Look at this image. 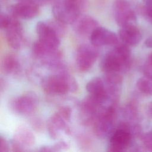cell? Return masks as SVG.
Listing matches in <instances>:
<instances>
[{
    "label": "cell",
    "instance_id": "19",
    "mask_svg": "<svg viewBox=\"0 0 152 152\" xmlns=\"http://www.w3.org/2000/svg\"><path fill=\"white\" fill-rule=\"evenodd\" d=\"M64 118H65L67 121H69L71 116V109L68 106H61L57 111Z\"/></svg>",
    "mask_w": 152,
    "mask_h": 152
},
{
    "label": "cell",
    "instance_id": "23",
    "mask_svg": "<svg viewBox=\"0 0 152 152\" xmlns=\"http://www.w3.org/2000/svg\"><path fill=\"white\" fill-rule=\"evenodd\" d=\"M8 151V143L5 139L2 136L0 137V152H7Z\"/></svg>",
    "mask_w": 152,
    "mask_h": 152
},
{
    "label": "cell",
    "instance_id": "15",
    "mask_svg": "<svg viewBox=\"0 0 152 152\" xmlns=\"http://www.w3.org/2000/svg\"><path fill=\"white\" fill-rule=\"evenodd\" d=\"M119 37L122 42L128 46L137 45L141 38L139 29L134 24H129L121 27Z\"/></svg>",
    "mask_w": 152,
    "mask_h": 152
},
{
    "label": "cell",
    "instance_id": "9",
    "mask_svg": "<svg viewBox=\"0 0 152 152\" xmlns=\"http://www.w3.org/2000/svg\"><path fill=\"white\" fill-rule=\"evenodd\" d=\"M36 30L39 40L53 48H58L61 42V36L48 22H38Z\"/></svg>",
    "mask_w": 152,
    "mask_h": 152
},
{
    "label": "cell",
    "instance_id": "1",
    "mask_svg": "<svg viewBox=\"0 0 152 152\" xmlns=\"http://www.w3.org/2000/svg\"><path fill=\"white\" fill-rule=\"evenodd\" d=\"M76 80L65 70L45 77L42 81L43 91L50 95H63L78 90Z\"/></svg>",
    "mask_w": 152,
    "mask_h": 152
},
{
    "label": "cell",
    "instance_id": "13",
    "mask_svg": "<svg viewBox=\"0 0 152 152\" xmlns=\"http://www.w3.org/2000/svg\"><path fill=\"white\" fill-rule=\"evenodd\" d=\"M9 11L11 15L16 18L31 19L38 14L39 5L33 3L18 2L10 7Z\"/></svg>",
    "mask_w": 152,
    "mask_h": 152
},
{
    "label": "cell",
    "instance_id": "2",
    "mask_svg": "<svg viewBox=\"0 0 152 152\" xmlns=\"http://www.w3.org/2000/svg\"><path fill=\"white\" fill-rule=\"evenodd\" d=\"M131 51L128 45L118 44L102 58L100 67L104 73L119 72L128 66L130 62Z\"/></svg>",
    "mask_w": 152,
    "mask_h": 152
},
{
    "label": "cell",
    "instance_id": "17",
    "mask_svg": "<svg viewBox=\"0 0 152 152\" xmlns=\"http://www.w3.org/2000/svg\"><path fill=\"white\" fill-rule=\"evenodd\" d=\"M137 86L144 93L150 94L152 93V83L147 78L142 77L140 78L137 83Z\"/></svg>",
    "mask_w": 152,
    "mask_h": 152
},
{
    "label": "cell",
    "instance_id": "14",
    "mask_svg": "<svg viewBox=\"0 0 152 152\" xmlns=\"http://www.w3.org/2000/svg\"><path fill=\"white\" fill-rule=\"evenodd\" d=\"M68 122L58 112L52 115L46 124L47 130L49 136L53 139H56L59 135L61 131L69 134L71 131L67 124Z\"/></svg>",
    "mask_w": 152,
    "mask_h": 152
},
{
    "label": "cell",
    "instance_id": "16",
    "mask_svg": "<svg viewBox=\"0 0 152 152\" xmlns=\"http://www.w3.org/2000/svg\"><path fill=\"white\" fill-rule=\"evenodd\" d=\"M20 67V62L14 55H6L2 59L1 68L4 72L6 74H15L19 71Z\"/></svg>",
    "mask_w": 152,
    "mask_h": 152
},
{
    "label": "cell",
    "instance_id": "11",
    "mask_svg": "<svg viewBox=\"0 0 152 152\" xmlns=\"http://www.w3.org/2000/svg\"><path fill=\"white\" fill-rule=\"evenodd\" d=\"M35 142V137L28 128L19 127L15 132L11 147L13 151H23L26 148L32 146Z\"/></svg>",
    "mask_w": 152,
    "mask_h": 152
},
{
    "label": "cell",
    "instance_id": "6",
    "mask_svg": "<svg viewBox=\"0 0 152 152\" xmlns=\"http://www.w3.org/2000/svg\"><path fill=\"white\" fill-rule=\"evenodd\" d=\"M113 11L115 21L119 26L134 24L136 16L131 4L126 0H115Z\"/></svg>",
    "mask_w": 152,
    "mask_h": 152
},
{
    "label": "cell",
    "instance_id": "8",
    "mask_svg": "<svg viewBox=\"0 0 152 152\" xmlns=\"http://www.w3.org/2000/svg\"><path fill=\"white\" fill-rule=\"evenodd\" d=\"M52 13L55 19L66 24H72L81 14L65 0H58L55 2Z\"/></svg>",
    "mask_w": 152,
    "mask_h": 152
},
{
    "label": "cell",
    "instance_id": "5",
    "mask_svg": "<svg viewBox=\"0 0 152 152\" xmlns=\"http://www.w3.org/2000/svg\"><path fill=\"white\" fill-rule=\"evenodd\" d=\"M38 106V98L33 92L26 93L11 102L10 107L15 113L28 115L33 113Z\"/></svg>",
    "mask_w": 152,
    "mask_h": 152
},
{
    "label": "cell",
    "instance_id": "18",
    "mask_svg": "<svg viewBox=\"0 0 152 152\" xmlns=\"http://www.w3.org/2000/svg\"><path fill=\"white\" fill-rule=\"evenodd\" d=\"M80 13L85 11L88 7V0H65Z\"/></svg>",
    "mask_w": 152,
    "mask_h": 152
},
{
    "label": "cell",
    "instance_id": "4",
    "mask_svg": "<svg viewBox=\"0 0 152 152\" xmlns=\"http://www.w3.org/2000/svg\"><path fill=\"white\" fill-rule=\"evenodd\" d=\"M8 45L14 49H20L24 43L23 27L17 18L10 15L8 23L4 28Z\"/></svg>",
    "mask_w": 152,
    "mask_h": 152
},
{
    "label": "cell",
    "instance_id": "24",
    "mask_svg": "<svg viewBox=\"0 0 152 152\" xmlns=\"http://www.w3.org/2000/svg\"><path fill=\"white\" fill-rule=\"evenodd\" d=\"M17 2H30V3H33L35 4H37L38 5H40V3L39 0H17Z\"/></svg>",
    "mask_w": 152,
    "mask_h": 152
},
{
    "label": "cell",
    "instance_id": "25",
    "mask_svg": "<svg viewBox=\"0 0 152 152\" xmlns=\"http://www.w3.org/2000/svg\"><path fill=\"white\" fill-rule=\"evenodd\" d=\"M145 44L147 47L152 48V37H148L145 42Z\"/></svg>",
    "mask_w": 152,
    "mask_h": 152
},
{
    "label": "cell",
    "instance_id": "12",
    "mask_svg": "<svg viewBox=\"0 0 152 152\" xmlns=\"http://www.w3.org/2000/svg\"><path fill=\"white\" fill-rule=\"evenodd\" d=\"M74 31L82 37H89L99 26L98 21L88 15H80L72 23Z\"/></svg>",
    "mask_w": 152,
    "mask_h": 152
},
{
    "label": "cell",
    "instance_id": "22",
    "mask_svg": "<svg viewBox=\"0 0 152 152\" xmlns=\"http://www.w3.org/2000/svg\"><path fill=\"white\" fill-rule=\"evenodd\" d=\"M144 10L147 15L152 18V0H144Z\"/></svg>",
    "mask_w": 152,
    "mask_h": 152
},
{
    "label": "cell",
    "instance_id": "3",
    "mask_svg": "<svg viewBox=\"0 0 152 152\" xmlns=\"http://www.w3.org/2000/svg\"><path fill=\"white\" fill-rule=\"evenodd\" d=\"M98 47L91 44L80 45L76 53V65L82 72L88 71L94 65L99 56Z\"/></svg>",
    "mask_w": 152,
    "mask_h": 152
},
{
    "label": "cell",
    "instance_id": "10",
    "mask_svg": "<svg viewBox=\"0 0 152 152\" xmlns=\"http://www.w3.org/2000/svg\"><path fill=\"white\" fill-rule=\"evenodd\" d=\"M89 38L91 43L98 48L103 46H115L119 43L118 37L115 33L101 26L96 28Z\"/></svg>",
    "mask_w": 152,
    "mask_h": 152
},
{
    "label": "cell",
    "instance_id": "28",
    "mask_svg": "<svg viewBox=\"0 0 152 152\" xmlns=\"http://www.w3.org/2000/svg\"><path fill=\"white\" fill-rule=\"evenodd\" d=\"M150 112H151V115H152V103L151 104V105H150Z\"/></svg>",
    "mask_w": 152,
    "mask_h": 152
},
{
    "label": "cell",
    "instance_id": "27",
    "mask_svg": "<svg viewBox=\"0 0 152 152\" xmlns=\"http://www.w3.org/2000/svg\"><path fill=\"white\" fill-rule=\"evenodd\" d=\"M149 61H150V65L152 66V53L150 54V55L149 56Z\"/></svg>",
    "mask_w": 152,
    "mask_h": 152
},
{
    "label": "cell",
    "instance_id": "20",
    "mask_svg": "<svg viewBox=\"0 0 152 152\" xmlns=\"http://www.w3.org/2000/svg\"><path fill=\"white\" fill-rule=\"evenodd\" d=\"M69 147V146L68 144L64 141H59L56 142L55 144H54L53 145H52L53 151L65 150H67Z\"/></svg>",
    "mask_w": 152,
    "mask_h": 152
},
{
    "label": "cell",
    "instance_id": "21",
    "mask_svg": "<svg viewBox=\"0 0 152 152\" xmlns=\"http://www.w3.org/2000/svg\"><path fill=\"white\" fill-rule=\"evenodd\" d=\"M30 124L32 127L37 131H40L43 128V122L40 119L37 118H32L31 121H30Z\"/></svg>",
    "mask_w": 152,
    "mask_h": 152
},
{
    "label": "cell",
    "instance_id": "7",
    "mask_svg": "<svg viewBox=\"0 0 152 152\" xmlns=\"http://www.w3.org/2000/svg\"><path fill=\"white\" fill-rule=\"evenodd\" d=\"M131 141V134L125 125H122L110 135L107 151L118 152L124 150Z\"/></svg>",
    "mask_w": 152,
    "mask_h": 152
},
{
    "label": "cell",
    "instance_id": "26",
    "mask_svg": "<svg viewBox=\"0 0 152 152\" xmlns=\"http://www.w3.org/2000/svg\"><path fill=\"white\" fill-rule=\"evenodd\" d=\"M39 3L40 5H43L44 4H48L49 2H56V0H39Z\"/></svg>",
    "mask_w": 152,
    "mask_h": 152
}]
</instances>
